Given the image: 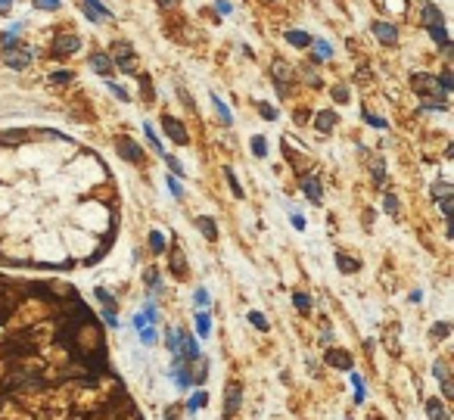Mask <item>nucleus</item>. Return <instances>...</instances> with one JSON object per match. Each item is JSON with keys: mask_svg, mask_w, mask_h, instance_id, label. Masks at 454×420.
<instances>
[{"mask_svg": "<svg viewBox=\"0 0 454 420\" xmlns=\"http://www.w3.org/2000/svg\"><path fill=\"white\" fill-rule=\"evenodd\" d=\"M423 19H426V28H429V34L436 37V41L448 50V31H445V22H442V13L436 10V4H426V10H423Z\"/></svg>", "mask_w": 454, "mask_h": 420, "instance_id": "nucleus-1", "label": "nucleus"}, {"mask_svg": "<svg viewBox=\"0 0 454 420\" xmlns=\"http://www.w3.org/2000/svg\"><path fill=\"white\" fill-rule=\"evenodd\" d=\"M75 50H81V37L78 34H59L56 41H53V53L56 56H69Z\"/></svg>", "mask_w": 454, "mask_h": 420, "instance_id": "nucleus-2", "label": "nucleus"}, {"mask_svg": "<svg viewBox=\"0 0 454 420\" xmlns=\"http://www.w3.org/2000/svg\"><path fill=\"white\" fill-rule=\"evenodd\" d=\"M31 59H34V50L31 47H10L7 50V65L10 69H25Z\"/></svg>", "mask_w": 454, "mask_h": 420, "instance_id": "nucleus-3", "label": "nucleus"}, {"mask_svg": "<svg viewBox=\"0 0 454 420\" xmlns=\"http://www.w3.org/2000/svg\"><path fill=\"white\" fill-rule=\"evenodd\" d=\"M116 146H119L122 156H125V159H131V162H140V159H143L140 146H137L134 140H128V137H119V140H116Z\"/></svg>", "mask_w": 454, "mask_h": 420, "instance_id": "nucleus-4", "label": "nucleus"}, {"mask_svg": "<svg viewBox=\"0 0 454 420\" xmlns=\"http://www.w3.org/2000/svg\"><path fill=\"white\" fill-rule=\"evenodd\" d=\"M327 361H330L333 367H339V370H352V367H355L352 355L343 352V349H330V352H327Z\"/></svg>", "mask_w": 454, "mask_h": 420, "instance_id": "nucleus-5", "label": "nucleus"}, {"mask_svg": "<svg viewBox=\"0 0 454 420\" xmlns=\"http://www.w3.org/2000/svg\"><path fill=\"white\" fill-rule=\"evenodd\" d=\"M373 34L380 37L383 44H395V41H398V28H395L392 22H376V25H373Z\"/></svg>", "mask_w": 454, "mask_h": 420, "instance_id": "nucleus-6", "label": "nucleus"}, {"mask_svg": "<svg viewBox=\"0 0 454 420\" xmlns=\"http://www.w3.org/2000/svg\"><path fill=\"white\" fill-rule=\"evenodd\" d=\"M302 190L308 193V200H311V203H324V190H321V181H317L314 174L302 178Z\"/></svg>", "mask_w": 454, "mask_h": 420, "instance_id": "nucleus-7", "label": "nucleus"}, {"mask_svg": "<svg viewBox=\"0 0 454 420\" xmlns=\"http://www.w3.org/2000/svg\"><path fill=\"white\" fill-rule=\"evenodd\" d=\"M162 128L168 131V137H171L174 143H187V131H184V125H180V122H174L171 116H165V119H162Z\"/></svg>", "mask_w": 454, "mask_h": 420, "instance_id": "nucleus-8", "label": "nucleus"}, {"mask_svg": "<svg viewBox=\"0 0 454 420\" xmlns=\"http://www.w3.org/2000/svg\"><path fill=\"white\" fill-rule=\"evenodd\" d=\"M237 408H240V386L234 383H227V402H224V417H234L237 414Z\"/></svg>", "mask_w": 454, "mask_h": 420, "instance_id": "nucleus-9", "label": "nucleus"}, {"mask_svg": "<svg viewBox=\"0 0 454 420\" xmlns=\"http://www.w3.org/2000/svg\"><path fill=\"white\" fill-rule=\"evenodd\" d=\"M84 10H87V19L97 22V19H112V13L100 4V0H84Z\"/></svg>", "mask_w": 454, "mask_h": 420, "instance_id": "nucleus-10", "label": "nucleus"}, {"mask_svg": "<svg viewBox=\"0 0 454 420\" xmlns=\"http://www.w3.org/2000/svg\"><path fill=\"white\" fill-rule=\"evenodd\" d=\"M90 65H94L97 75H103V78H106V75H112V59H109L106 53H94V56H90Z\"/></svg>", "mask_w": 454, "mask_h": 420, "instance_id": "nucleus-11", "label": "nucleus"}, {"mask_svg": "<svg viewBox=\"0 0 454 420\" xmlns=\"http://www.w3.org/2000/svg\"><path fill=\"white\" fill-rule=\"evenodd\" d=\"M116 56H119V69H122L125 75H131V72H134V56L128 53V47H125V44H119V47H116Z\"/></svg>", "mask_w": 454, "mask_h": 420, "instance_id": "nucleus-12", "label": "nucleus"}, {"mask_svg": "<svg viewBox=\"0 0 454 420\" xmlns=\"http://www.w3.org/2000/svg\"><path fill=\"white\" fill-rule=\"evenodd\" d=\"M336 264H339V271H346V274H355L361 268V261L358 258H349L346 252H336Z\"/></svg>", "mask_w": 454, "mask_h": 420, "instance_id": "nucleus-13", "label": "nucleus"}, {"mask_svg": "<svg viewBox=\"0 0 454 420\" xmlns=\"http://www.w3.org/2000/svg\"><path fill=\"white\" fill-rule=\"evenodd\" d=\"M286 41H289L292 47H311L314 37H311V34H305V31H286Z\"/></svg>", "mask_w": 454, "mask_h": 420, "instance_id": "nucleus-14", "label": "nucleus"}, {"mask_svg": "<svg viewBox=\"0 0 454 420\" xmlns=\"http://www.w3.org/2000/svg\"><path fill=\"white\" fill-rule=\"evenodd\" d=\"M411 84L417 87L420 94H429V91H433V78H429V75H423V72H417V75H414V78H411Z\"/></svg>", "mask_w": 454, "mask_h": 420, "instance_id": "nucleus-15", "label": "nucleus"}, {"mask_svg": "<svg viewBox=\"0 0 454 420\" xmlns=\"http://www.w3.org/2000/svg\"><path fill=\"white\" fill-rule=\"evenodd\" d=\"M426 414H429L433 420H448V414H445V408H442L439 399H429V402H426Z\"/></svg>", "mask_w": 454, "mask_h": 420, "instance_id": "nucleus-16", "label": "nucleus"}, {"mask_svg": "<svg viewBox=\"0 0 454 420\" xmlns=\"http://www.w3.org/2000/svg\"><path fill=\"white\" fill-rule=\"evenodd\" d=\"M436 377H439V383H442V392L451 399V380H448V370H445L442 361H436Z\"/></svg>", "mask_w": 454, "mask_h": 420, "instance_id": "nucleus-17", "label": "nucleus"}, {"mask_svg": "<svg viewBox=\"0 0 454 420\" xmlns=\"http://www.w3.org/2000/svg\"><path fill=\"white\" fill-rule=\"evenodd\" d=\"M333 125H336V116L333 112H317V131H333Z\"/></svg>", "mask_w": 454, "mask_h": 420, "instance_id": "nucleus-18", "label": "nucleus"}, {"mask_svg": "<svg viewBox=\"0 0 454 420\" xmlns=\"http://www.w3.org/2000/svg\"><path fill=\"white\" fill-rule=\"evenodd\" d=\"M199 231H202L209 240H218V227H215V221H212V218H199Z\"/></svg>", "mask_w": 454, "mask_h": 420, "instance_id": "nucleus-19", "label": "nucleus"}, {"mask_svg": "<svg viewBox=\"0 0 454 420\" xmlns=\"http://www.w3.org/2000/svg\"><path fill=\"white\" fill-rule=\"evenodd\" d=\"M97 299H100V302L106 305V312H109V315H116V299H112V296H109V293H106L103 286H97Z\"/></svg>", "mask_w": 454, "mask_h": 420, "instance_id": "nucleus-20", "label": "nucleus"}, {"mask_svg": "<svg viewBox=\"0 0 454 420\" xmlns=\"http://www.w3.org/2000/svg\"><path fill=\"white\" fill-rule=\"evenodd\" d=\"M196 330H199L202 336H209V330H212V318H209V312H199V315H196Z\"/></svg>", "mask_w": 454, "mask_h": 420, "instance_id": "nucleus-21", "label": "nucleus"}, {"mask_svg": "<svg viewBox=\"0 0 454 420\" xmlns=\"http://www.w3.org/2000/svg\"><path fill=\"white\" fill-rule=\"evenodd\" d=\"M143 131H146V140H149V146H156V152H162V156H165V149H162V143H159V137H156V131H153V125H143Z\"/></svg>", "mask_w": 454, "mask_h": 420, "instance_id": "nucleus-22", "label": "nucleus"}, {"mask_svg": "<svg viewBox=\"0 0 454 420\" xmlns=\"http://www.w3.org/2000/svg\"><path fill=\"white\" fill-rule=\"evenodd\" d=\"M311 47L317 50V59H330V56H333V47H330L327 41H311Z\"/></svg>", "mask_w": 454, "mask_h": 420, "instance_id": "nucleus-23", "label": "nucleus"}, {"mask_svg": "<svg viewBox=\"0 0 454 420\" xmlns=\"http://www.w3.org/2000/svg\"><path fill=\"white\" fill-rule=\"evenodd\" d=\"M292 302H296V308H299V312H308V308H311V296H308V293H296Z\"/></svg>", "mask_w": 454, "mask_h": 420, "instance_id": "nucleus-24", "label": "nucleus"}, {"mask_svg": "<svg viewBox=\"0 0 454 420\" xmlns=\"http://www.w3.org/2000/svg\"><path fill=\"white\" fill-rule=\"evenodd\" d=\"M252 152H255V156H268V143H264V137H261V134H255V137H252Z\"/></svg>", "mask_w": 454, "mask_h": 420, "instance_id": "nucleus-25", "label": "nucleus"}, {"mask_svg": "<svg viewBox=\"0 0 454 420\" xmlns=\"http://www.w3.org/2000/svg\"><path fill=\"white\" fill-rule=\"evenodd\" d=\"M149 246H153V252H165V237L159 231H153L149 234Z\"/></svg>", "mask_w": 454, "mask_h": 420, "instance_id": "nucleus-26", "label": "nucleus"}, {"mask_svg": "<svg viewBox=\"0 0 454 420\" xmlns=\"http://www.w3.org/2000/svg\"><path fill=\"white\" fill-rule=\"evenodd\" d=\"M212 103H215V109H218V116H221V122H224V125H231V109H227V106H224V103H221L218 97H212Z\"/></svg>", "mask_w": 454, "mask_h": 420, "instance_id": "nucleus-27", "label": "nucleus"}, {"mask_svg": "<svg viewBox=\"0 0 454 420\" xmlns=\"http://www.w3.org/2000/svg\"><path fill=\"white\" fill-rule=\"evenodd\" d=\"M249 324H255L258 330H268V321H264L261 312H249Z\"/></svg>", "mask_w": 454, "mask_h": 420, "instance_id": "nucleus-28", "label": "nucleus"}, {"mask_svg": "<svg viewBox=\"0 0 454 420\" xmlns=\"http://www.w3.org/2000/svg\"><path fill=\"white\" fill-rule=\"evenodd\" d=\"M50 81H59V84H65V81H72V72H65V69H56V72L50 75Z\"/></svg>", "mask_w": 454, "mask_h": 420, "instance_id": "nucleus-29", "label": "nucleus"}, {"mask_svg": "<svg viewBox=\"0 0 454 420\" xmlns=\"http://www.w3.org/2000/svg\"><path fill=\"white\" fill-rule=\"evenodd\" d=\"M59 4H62V0H34L37 10H59Z\"/></svg>", "mask_w": 454, "mask_h": 420, "instance_id": "nucleus-30", "label": "nucleus"}, {"mask_svg": "<svg viewBox=\"0 0 454 420\" xmlns=\"http://www.w3.org/2000/svg\"><path fill=\"white\" fill-rule=\"evenodd\" d=\"M177 383H180V386H190V383H193V380H190V370L184 367V361H180V370H177Z\"/></svg>", "mask_w": 454, "mask_h": 420, "instance_id": "nucleus-31", "label": "nucleus"}, {"mask_svg": "<svg viewBox=\"0 0 454 420\" xmlns=\"http://www.w3.org/2000/svg\"><path fill=\"white\" fill-rule=\"evenodd\" d=\"M439 84H442V94H448V91L454 87V78H451V72H445V75H439Z\"/></svg>", "mask_w": 454, "mask_h": 420, "instance_id": "nucleus-32", "label": "nucleus"}, {"mask_svg": "<svg viewBox=\"0 0 454 420\" xmlns=\"http://www.w3.org/2000/svg\"><path fill=\"white\" fill-rule=\"evenodd\" d=\"M352 383H355V402H361L364 399V383H361L358 373H352Z\"/></svg>", "mask_w": 454, "mask_h": 420, "instance_id": "nucleus-33", "label": "nucleus"}, {"mask_svg": "<svg viewBox=\"0 0 454 420\" xmlns=\"http://www.w3.org/2000/svg\"><path fill=\"white\" fill-rule=\"evenodd\" d=\"M224 174H227V181H231V187H234V193H237V196H243V187H240V181H237V174H234L231 168H227Z\"/></svg>", "mask_w": 454, "mask_h": 420, "instance_id": "nucleus-34", "label": "nucleus"}, {"mask_svg": "<svg viewBox=\"0 0 454 420\" xmlns=\"http://www.w3.org/2000/svg\"><path fill=\"white\" fill-rule=\"evenodd\" d=\"M258 109H261V116L268 119V122H274L277 119V112H274V106H268V103H258Z\"/></svg>", "mask_w": 454, "mask_h": 420, "instance_id": "nucleus-35", "label": "nucleus"}, {"mask_svg": "<svg viewBox=\"0 0 454 420\" xmlns=\"http://www.w3.org/2000/svg\"><path fill=\"white\" fill-rule=\"evenodd\" d=\"M274 75H277V81H286V78H289V69H286L283 62H277V65H274Z\"/></svg>", "mask_w": 454, "mask_h": 420, "instance_id": "nucleus-36", "label": "nucleus"}, {"mask_svg": "<svg viewBox=\"0 0 454 420\" xmlns=\"http://www.w3.org/2000/svg\"><path fill=\"white\" fill-rule=\"evenodd\" d=\"M202 402H206V392H193V399H190V405H187V408H190V411H196Z\"/></svg>", "mask_w": 454, "mask_h": 420, "instance_id": "nucleus-37", "label": "nucleus"}, {"mask_svg": "<svg viewBox=\"0 0 454 420\" xmlns=\"http://www.w3.org/2000/svg\"><path fill=\"white\" fill-rule=\"evenodd\" d=\"M333 97H336V103H349V91L346 87H333Z\"/></svg>", "mask_w": 454, "mask_h": 420, "instance_id": "nucleus-38", "label": "nucleus"}, {"mask_svg": "<svg viewBox=\"0 0 454 420\" xmlns=\"http://www.w3.org/2000/svg\"><path fill=\"white\" fill-rule=\"evenodd\" d=\"M386 212H389V215H398V203H395V196H392V193L386 196Z\"/></svg>", "mask_w": 454, "mask_h": 420, "instance_id": "nucleus-39", "label": "nucleus"}, {"mask_svg": "<svg viewBox=\"0 0 454 420\" xmlns=\"http://www.w3.org/2000/svg\"><path fill=\"white\" fill-rule=\"evenodd\" d=\"M364 119H367V125H373V128H386V122L376 119V116H370V112H364Z\"/></svg>", "mask_w": 454, "mask_h": 420, "instance_id": "nucleus-40", "label": "nucleus"}, {"mask_svg": "<svg viewBox=\"0 0 454 420\" xmlns=\"http://www.w3.org/2000/svg\"><path fill=\"white\" fill-rule=\"evenodd\" d=\"M168 190H171L174 196H184V187H180V184H177L174 178H168Z\"/></svg>", "mask_w": 454, "mask_h": 420, "instance_id": "nucleus-41", "label": "nucleus"}, {"mask_svg": "<svg viewBox=\"0 0 454 420\" xmlns=\"http://www.w3.org/2000/svg\"><path fill=\"white\" fill-rule=\"evenodd\" d=\"M196 305H199V308H202V305L209 308V293L206 290H196Z\"/></svg>", "mask_w": 454, "mask_h": 420, "instance_id": "nucleus-42", "label": "nucleus"}, {"mask_svg": "<svg viewBox=\"0 0 454 420\" xmlns=\"http://www.w3.org/2000/svg\"><path fill=\"white\" fill-rule=\"evenodd\" d=\"M140 333H143V342H146V346H153V342H156V330H146V327H143Z\"/></svg>", "mask_w": 454, "mask_h": 420, "instance_id": "nucleus-43", "label": "nucleus"}, {"mask_svg": "<svg viewBox=\"0 0 454 420\" xmlns=\"http://www.w3.org/2000/svg\"><path fill=\"white\" fill-rule=\"evenodd\" d=\"M109 91H112V94H116L119 100H128V91H125V87H119V84H109Z\"/></svg>", "mask_w": 454, "mask_h": 420, "instance_id": "nucleus-44", "label": "nucleus"}, {"mask_svg": "<svg viewBox=\"0 0 454 420\" xmlns=\"http://www.w3.org/2000/svg\"><path fill=\"white\" fill-rule=\"evenodd\" d=\"M165 162H168V168H171L174 174H180V162H177L174 156H165Z\"/></svg>", "mask_w": 454, "mask_h": 420, "instance_id": "nucleus-45", "label": "nucleus"}, {"mask_svg": "<svg viewBox=\"0 0 454 420\" xmlns=\"http://www.w3.org/2000/svg\"><path fill=\"white\" fill-rule=\"evenodd\" d=\"M215 7H218V13H221V16H227V13H231V4H227V0H218Z\"/></svg>", "mask_w": 454, "mask_h": 420, "instance_id": "nucleus-46", "label": "nucleus"}, {"mask_svg": "<svg viewBox=\"0 0 454 420\" xmlns=\"http://www.w3.org/2000/svg\"><path fill=\"white\" fill-rule=\"evenodd\" d=\"M292 224L299 227V231H305V218H302V215H296V212H292Z\"/></svg>", "mask_w": 454, "mask_h": 420, "instance_id": "nucleus-47", "label": "nucleus"}, {"mask_svg": "<svg viewBox=\"0 0 454 420\" xmlns=\"http://www.w3.org/2000/svg\"><path fill=\"white\" fill-rule=\"evenodd\" d=\"M146 283H149V286H159V271H149V277H146Z\"/></svg>", "mask_w": 454, "mask_h": 420, "instance_id": "nucleus-48", "label": "nucleus"}, {"mask_svg": "<svg viewBox=\"0 0 454 420\" xmlns=\"http://www.w3.org/2000/svg\"><path fill=\"white\" fill-rule=\"evenodd\" d=\"M134 327H137V330H143V327H146V318H143V315H137V318H134Z\"/></svg>", "mask_w": 454, "mask_h": 420, "instance_id": "nucleus-49", "label": "nucleus"}, {"mask_svg": "<svg viewBox=\"0 0 454 420\" xmlns=\"http://www.w3.org/2000/svg\"><path fill=\"white\" fill-rule=\"evenodd\" d=\"M436 336H448V324H436Z\"/></svg>", "mask_w": 454, "mask_h": 420, "instance_id": "nucleus-50", "label": "nucleus"}, {"mask_svg": "<svg viewBox=\"0 0 454 420\" xmlns=\"http://www.w3.org/2000/svg\"><path fill=\"white\" fill-rule=\"evenodd\" d=\"M10 7H13V0H0V13H7Z\"/></svg>", "mask_w": 454, "mask_h": 420, "instance_id": "nucleus-51", "label": "nucleus"}, {"mask_svg": "<svg viewBox=\"0 0 454 420\" xmlns=\"http://www.w3.org/2000/svg\"><path fill=\"white\" fill-rule=\"evenodd\" d=\"M174 414H177V405H174V408H168V414H165V420H174Z\"/></svg>", "mask_w": 454, "mask_h": 420, "instance_id": "nucleus-52", "label": "nucleus"}, {"mask_svg": "<svg viewBox=\"0 0 454 420\" xmlns=\"http://www.w3.org/2000/svg\"><path fill=\"white\" fill-rule=\"evenodd\" d=\"M159 4H162V7H171V4H174V0H159Z\"/></svg>", "mask_w": 454, "mask_h": 420, "instance_id": "nucleus-53", "label": "nucleus"}]
</instances>
